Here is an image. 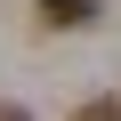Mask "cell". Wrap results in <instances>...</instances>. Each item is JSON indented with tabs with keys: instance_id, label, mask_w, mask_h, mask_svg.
I'll return each instance as SVG.
<instances>
[{
	"instance_id": "cell-2",
	"label": "cell",
	"mask_w": 121,
	"mask_h": 121,
	"mask_svg": "<svg viewBox=\"0 0 121 121\" xmlns=\"http://www.w3.org/2000/svg\"><path fill=\"white\" fill-rule=\"evenodd\" d=\"M73 121H121V97H97V105H81Z\"/></svg>"
},
{
	"instance_id": "cell-1",
	"label": "cell",
	"mask_w": 121,
	"mask_h": 121,
	"mask_svg": "<svg viewBox=\"0 0 121 121\" xmlns=\"http://www.w3.org/2000/svg\"><path fill=\"white\" fill-rule=\"evenodd\" d=\"M89 16H97V0H40V24H65V32H73V24H89Z\"/></svg>"
},
{
	"instance_id": "cell-3",
	"label": "cell",
	"mask_w": 121,
	"mask_h": 121,
	"mask_svg": "<svg viewBox=\"0 0 121 121\" xmlns=\"http://www.w3.org/2000/svg\"><path fill=\"white\" fill-rule=\"evenodd\" d=\"M0 121H32V113H24V105H0Z\"/></svg>"
}]
</instances>
